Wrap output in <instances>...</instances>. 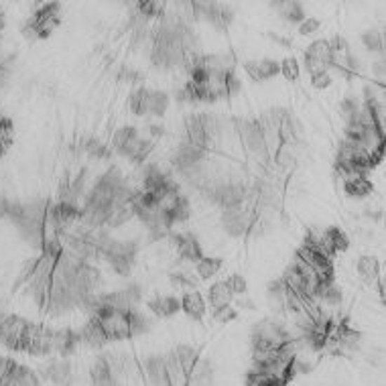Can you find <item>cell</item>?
<instances>
[{
  "instance_id": "obj_1",
  "label": "cell",
  "mask_w": 386,
  "mask_h": 386,
  "mask_svg": "<svg viewBox=\"0 0 386 386\" xmlns=\"http://www.w3.org/2000/svg\"><path fill=\"white\" fill-rule=\"evenodd\" d=\"M41 254L33 258L15 285H27L29 295L47 315H63L81 307L84 299L100 287V270L88 265L76 252L67 251L59 238L41 244Z\"/></svg>"
},
{
  "instance_id": "obj_2",
  "label": "cell",
  "mask_w": 386,
  "mask_h": 386,
  "mask_svg": "<svg viewBox=\"0 0 386 386\" xmlns=\"http://www.w3.org/2000/svg\"><path fill=\"white\" fill-rule=\"evenodd\" d=\"M33 331H35V324L20 315H13V313L0 315V344L8 347L11 352L29 354Z\"/></svg>"
},
{
  "instance_id": "obj_3",
  "label": "cell",
  "mask_w": 386,
  "mask_h": 386,
  "mask_svg": "<svg viewBox=\"0 0 386 386\" xmlns=\"http://www.w3.org/2000/svg\"><path fill=\"white\" fill-rule=\"evenodd\" d=\"M59 25H61V4L49 2L31 15V19L22 27V33L31 41H43V39L51 37Z\"/></svg>"
},
{
  "instance_id": "obj_4",
  "label": "cell",
  "mask_w": 386,
  "mask_h": 386,
  "mask_svg": "<svg viewBox=\"0 0 386 386\" xmlns=\"http://www.w3.org/2000/svg\"><path fill=\"white\" fill-rule=\"evenodd\" d=\"M136 252H138V246L135 242H131V240H112L110 238L100 252V256H104L120 277H128L135 269Z\"/></svg>"
},
{
  "instance_id": "obj_5",
  "label": "cell",
  "mask_w": 386,
  "mask_h": 386,
  "mask_svg": "<svg viewBox=\"0 0 386 386\" xmlns=\"http://www.w3.org/2000/svg\"><path fill=\"white\" fill-rule=\"evenodd\" d=\"M169 106V96L165 92L138 88L131 94V110L136 116H163Z\"/></svg>"
},
{
  "instance_id": "obj_6",
  "label": "cell",
  "mask_w": 386,
  "mask_h": 386,
  "mask_svg": "<svg viewBox=\"0 0 386 386\" xmlns=\"http://www.w3.org/2000/svg\"><path fill=\"white\" fill-rule=\"evenodd\" d=\"M187 140L210 151L215 138V118L210 114H192L187 118Z\"/></svg>"
},
{
  "instance_id": "obj_7",
  "label": "cell",
  "mask_w": 386,
  "mask_h": 386,
  "mask_svg": "<svg viewBox=\"0 0 386 386\" xmlns=\"http://www.w3.org/2000/svg\"><path fill=\"white\" fill-rule=\"evenodd\" d=\"M39 385V378L31 368L22 366L13 358L0 356V386Z\"/></svg>"
},
{
  "instance_id": "obj_8",
  "label": "cell",
  "mask_w": 386,
  "mask_h": 386,
  "mask_svg": "<svg viewBox=\"0 0 386 386\" xmlns=\"http://www.w3.org/2000/svg\"><path fill=\"white\" fill-rule=\"evenodd\" d=\"M204 192L210 197V201L222 206L224 210H226V208L242 206L244 199L248 197L246 187L240 185V183H218V185H210V187L204 189Z\"/></svg>"
},
{
  "instance_id": "obj_9",
  "label": "cell",
  "mask_w": 386,
  "mask_h": 386,
  "mask_svg": "<svg viewBox=\"0 0 386 386\" xmlns=\"http://www.w3.org/2000/svg\"><path fill=\"white\" fill-rule=\"evenodd\" d=\"M222 224H224V230L232 234V236H244V234H256V220H254V213L248 210H244L242 206H236V208H226L222 213Z\"/></svg>"
},
{
  "instance_id": "obj_10",
  "label": "cell",
  "mask_w": 386,
  "mask_h": 386,
  "mask_svg": "<svg viewBox=\"0 0 386 386\" xmlns=\"http://www.w3.org/2000/svg\"><path fill=\"white\" fill-rule=\"evenodd\" d=\"M305 67L309 74L315 72H329L331 67V51H329L328 39L313 41L305 51Z\"/></svg>"
},
{
  "instance_id": "obj_11",
  "label": "cell",
  "mask_w": 386,
  "mask_h": 386,
  "mask_svg": "<svg viewBox=\"0 0 386 386\" xmlns=\"http://www.w3.org/2000/svg\"><path fill=\"white\" fill-rule=\"evenodd\" d=\"M169 240L173 242V246L177 248V254L181 260H187V262H193L197 265L201 258H204V251H201V244L197 242V238L185 232V234H175L171 232L169 234Z\"/></svg>"
},
{
  "instance_id": "obj_12",
  "label": "cell",
  "mask_w": 386,
  "mask_h": 386,
  "mask_svg": "<svg viewBox=\"0 0 386 386\" xmlns=\"http://www.w3.org/2000/svg\"><path fill=\"white\" fill-rule=\"evenodd\" d=\"M206 157H208V151H206V149L195 147L193 142L185 140V142H181V145H179V149L175 151L173 165L179 169V171L187 173V171L195 169V165H199Z\"/></svg>"
},
{
  "instance_id": "obj_13",
  "label": "cell",
  "mask_w": 386,
  "mask_h": 386,
  "mask_svg": "<svg viewBox=\"0 0 386 386\" xmlns=\"http://www.w3.org/2000/svg\"><path fill=\"white\" fill-rule=\"evenodd\" d=\"M199 17L208 19L215 29H228L234 20L230 6L220 2H199Z\"/></svg>"
},
{
  "instance_id": "obj_14",
  "label": "cell",
  "mask_w": 386,
  "mask_h": 386,
  "mask_svg": "<svg viewBox=\"0 0 386 386\" xmlns=\"http://www.w3.org/2000/svg\"><path fill=\"white\" fill-rule=\"evenodd\" d=\"M92 382L94 385H114L116 382V360L112 354H102L92 366Z\"/></svg>"
},
{
  "instance_id": "obj_15",
  "label": "cell",
  "mask_w": 386,
  "mask_h": 386,
  "mask_svg": "<svg viewBox=\"0 0 386 386\" xmlns=\"http://www.w3.org/2000/svg\"><path fill=\"white\" fill-rule=\"evenodd\" d=\"M79 340H81V344L90 347H102L110 342L106 331L102 328V321L98 319L96 315H90L88 324L79 329Z\"/></svg>"
},
{
  "instance_id": "obj_16",
  "label": "cell",
  "mask_w": 386,
  "mask_h": 386,
  "mask_svg": "<svg viewBox=\"0 0 386 386\" xmlns=\"http://www.w3.org/2000/svg\"><path fill=\"white\" fill-rule=\"evenodd\" d=\"M244 72L254 79V81H267L270 77L281 74V63L274 59H258V61H246Z\"/></svg>"
},
{
  "instance_id": "obj_17",
  "label": "cell",
  "mask_w": 386,
  "mask_h": 386,
  "mask_svg": "<svg viewBox=\"0 0 386 386\" xmlns=\"http://www.w3.org/2000/svg\"><path fill=\"white\" fill-rule=\"evenodd\" d=\"M181 311L187 317H192L193 321L201 324L204 321V315H206V301H204L201 293L197 289L183 293V297H181Z\"/></svg>"
},
{
  "instance_id": "obj_18",
  "label": "cell",
  "mask_w": 386,
  "mask_h": 386,
  "mask_svg": "<svg viewBox=\"0 0 386 386\" xmlns=\"http://www.w3.org/2000/svg\"><path fill=\"white\" fill-rule=\"evenodd\" d=\"M145 368H147V374H149V378H151L153 385H173L171 372H169V364H167V358L165 356H151L145 362Z\"/></svg>"
},
{
  "instance_id": "obj_19",
  "label": "cell",
  "mask_w": 386,
  "mask_h": 386,
  "mask_svg": "<svg viewBox=\"0 0 386 386\" xmlns=\"http://www.w3.org/2000/svg\"><path fill=\"white\" fill-rule=\"evenodd\" d=\"M321 244L326 246V251L331 254V256H335V254H340V252H346L350 248V238H347V234L342 228H338V226H329L328 230L321 234Z\"/></svg>"
},
{
  "instance_id": "obj_20",
  "label": "cell",
  "mask_w": 386,
  "mask_h": 386,
  "mask_svg": "<svg viewBox=\"0 0 386 386\" xmlns=\"http://www.w3.org/2000/svg\"><path fill=\"white\" fill-rule=\"evenodd\" d=\"M147 307L151 309L157 317L167 319V317H173V315H177V313L181 311V301H179L177 297H169V295L161 297V295H159V297L147 301Z\"/></svg>"
},
{
  "instance_id": "obj_21",
  "label": "cell",
  "mask_w": 386,
  "mask_h": 386,
  "mask_svg": "<svg viewBox=\"0 0 386 386\" xmlns=\"http://www.w3.org/2000/svg\"><path fill=\"white\" fill-rule=\"evenodd\" d=\"M344 192L347 197L362 199V197H368L370 193H374V183L368 179L366 175H352V177L344 179Z\"/></svg>"
},
{
  "instance_id": "obj_22",
  "label": "cell",
  "mask_w": 386,
  "mask_h": 386,
  "mask_svg": "<svg viewBox=\"0 0 386 386\" xmlns=\"http://www.w3.org/2000/svg\"><path fill=\"white\" fill-rule=\"evenodd\" d=\"M81 344L79 340V331L74 329H55V354L59 356H72L77 350V346Z\"/></svg>"
},
{
  "instance_id": "obj_23",
  "label": "cell",
  "mask_w": 386,
  "mask_h": 386,
  "mask_svg": "<svg viewBox=\"0 0 386 386\" xmlns=\"http://www.w3.org/2000/svg\"><path fill=\"white\" fill-rule=\"evenodd\" d=\"M165 210L169 213V220L175 224H183V222H187L189 220V215H192V204H189V199L185 197V195H175L171 201H167L165 204Z\"/></svg>"
},
{
  "instance_id": "obj_24",
  "label": "cell",
  "mask_w": 386,
  "mask_h": 386,
  "mask_svg": "<svg viewBox=\"0 0 386 386\" xmlns=\"http://www.w3.org/2000/svg\"><path fill=\"white\" fill-rule=\"evenodd\" d=\"M138 138H140V136L136 133L135 126H122V128H118L114 135L116 153L122 154V157H131Z\"/></svg>"
},
{
  "instance_id": "obj_25",
  "label": "cell",
  "mask_w": 386,
  "mask_h": 386,
  "mask_svg": "<svg viewBox=\"0 0 386 386\" xmlns=\"http://www.w3.org/2000/svg\"><path fill=\"white\" fill-rule=\"evenodd\" d=\"M15 145V122L13 118L0 112V159Z\"/></svg>"
},
{
  "instance_id": "obj_26",
  "label": "cell",
  "mask_w": 386,
  "mask_h": 386,
  "mask_svg": "<svg viewBox=\"0 0 386 386\" xmlns=\"http://www.w3.org/2000/svg\"><path fill=\"white\" fill-rule=\"evenodd\" d=\"M378 269H380V265H378V258H374V256H362L356 265L360 281L366 285H374V281L378 279Z\"/></svg>"
},
{
  "instance_id": "obj_27",
  "label": "cell",
  "mask_w": 386,
  "mask_h": 386,
  "mask_svg": "<svg viewBox=\"0 0 386 386\" xmlns=\"http://www.w3.org/2000/svg\"><path fill=\"white\" fill-rule=\"evenodd\" d=\"M45 376H47V380H51L55 385H67V382H72V378H69L72 366L65 360H55L45 368Z\"/></svg>"
},
{
  "instance_id": "obj_28",
  "label": "cell",
  "mask_w": 386,
  "mask_h": 386,
  "mask_svg": "<svg viewBox=\"0 0 386 386\" xmlns=\"http://www.w3.org/2000/svg\"><path fill=\"white\" fill-rule=\"evenodd\" d=\"M84 192V173H79L74 181H65L59 189V201L65 204H74L77 206V199Z\"/></svg>"
},
{
  "instance_id": "obj_29",
  "label": "cell",
  "mask_w": 386,
  "mask_h": 386,
  "mask_svg": "<svg viewBox=\"0 0 386 386\" xmlns=\"http://www.w3.org/2000/svg\"><path fill=\"white\" fill-rule=\"evenodd\" d=\"M270 6L272 8H279L281 15H283V19L287 20V22L297 25V22H303L305 20V11H303V4L301 2H272Z\"/></svg>"
},
{
  "instance_id": "obj_30",
  "label": "cell",
  "mask_w": 386,
  "mask_h": 386,
  "mask_svg": "<svg viewBox=\"0 0 386 386\" xmlns=\"http://www.w3.org/2000/svg\"><path fill=\"white\" fill-rule=\"evenodd\" d=\"M232 291L228 289L226 283H213L212 287L208 289V301L212 303V307H224L232 303Z\"/></svg>"
},
{
  "instance_id": "obj_31",
  "label": "cell",
  "mask_w": 386,
  "mask_h": 386,
  "mask_svg": "<svg viewBox=\"0 0 386 386\" xmlns=\"http://www.w3.org/2000/svg\"><path fill=\"white\" fill-rule=\"evenodd\" d=\"M222 265H224V260L222 258H212V256H204L197 265H195V269H197V274H199V279H204V281H208V279H212L215 277L220 269H222Z\"/></svg>"
},
{
  "instance_id": "obj_32",
  "label": "cell",
  "mask_w": 386,
  "mask_h": 386,
  "mask_svg": "<svg viewBox=\"0 0 386 386\" xmlns=\"http://www.w3.org/2000/svg\"><path fill=\"white\" fill-rule=\"evenodd\" d=\"M360 108H362V102L354 96H347L340 102V110H342V116L346 118V124H350V122H354V120H356V116H358V112H360Z\"/></svg>"
},
{
  "instance_id": "obj_33",
  "label": "cell",
  "mask_w": 386,
  "mask_h": 386,
  "mask_svg": "<svg viewBox=\"0 0 386 386\" xmlns=\"http://www.w3.org/2000/svg\"><path fill=\"white\" fill-rule=\"evenodd\" d=\"M169 281L175 289L179 291H195L197 289V279L189 277L187 272H171L169 274Z\"/></svg>"
},
{
  "instance_id": "obj_34",
  "label": "cell",
  "mask_w": 386,
  "mask_h": 386,
  "mask_svg": "<svg viewBox=\"0 0 386 386\" xmlns=\"http://www.w3.org/2000/svg\"><path fill=\"white\" fill-rule=\"evenodd\" d=\"M362 43L368 51H385V35L380 31H366L362 35Z\"/></svg>"
},
{
  "instance_id": "obj_35",
  "label": "cell",
  "mask_w": 386,
  "mask_h": 386,
  "mask_svg": "<svg viewBox=\"0 0 386 386\" xmlns=\"http://www.w3.org/2000/svg\"><path fill=\"white\" fill-rule=\"evenodd\" d=\"M212 317L218 324H230L238 317V311L232 307V305H224V307L212 309Z\"/></svg>"
},
{
  "instance_id": "obj_36",
  "label": "cell",
  "mask_w": 386,
  "mask_h": 386,
  "mask_svg": "<svg viewBox=\"0 0 386 386\" xmlns=\"http://www.w3.org/2000/svg\"><path fill=\"white\" fill-rule=\"evenodd\" d=\"M281 74L287 77L289 81H297V79H299V74H301L297 59L295 58L283 59V63H281Z\"/></svg>"
},
{
  "instance_id": "obj_37",
  "label": "cell",
  "mask_w": 386,
  "mask_h": 386,
  "mask_svg": "<svg viewBox=\"0 0 386 386\" xmlns=\"http://www.w3.org/2000/svg\"><path fill=\"white\" fill-rule=\"evenodd\" d=\"M228 285V289L232 291V295H244L248 291V285H246V279L242 274H232L228 277V281H224Z\"/></svg>"
},
{
  "instance_id": "obj_38",
  "label": "cell",
  "mask_w": 386,
  "mask_h": 386,
  "mask_svg": "<svg viewBox=\"0 0 386 386\" xmlns=\"http://www.w3.org/2000/svg\"><path fill=\"white\" fill-rule=\"evenodd\" d=\"M86 149L92 157H98V159H108L112 154V151L106 145H102L100 140H90V145H86Z\"/></svg>"
},
{
  "instance_id": "obj_39",
  "label": "cell",
  "mask_w": 386,
  "mask_h": 386,
  "mask_svg": "<svg viewBox=\"0 0 386 386\" xmlns=\"http://www.w3.org/2000/svg\"><path fill=\"white\" fill-rule=\"evenodd\" d=\"M311 86L313 88H317V90H326L331 86V76H329V72H315V74H311Z\"/></svg>"
},
{
  "instance_id": "obj_40",
  "label": "cell",
  "mask_w": 386,
  "mask_h": 386,
  "mask_svg": "<svg viewBox=\"0 0 386 386\" xmlns=\"http://www.w3.org/2000/svg\"><path fill=\"white\" fill-rule=\"evenodd\" d=\"M319 27H321V20L319 19H305L301 22V27H299V35H303V37L313 35L315 31H319Z\"/></svg>"
},
{
  "instance_id": "obj_41",
  "label": "cell",
  "mask_w": 386,
  "mask_h": 386,
  "mask_svg": "<svg viewBox=\"0 0 386 386\" xmlns=\"http://www.w3.org/2000/svg\"><path fill=\"white\" fill-rule=\"evenodd\" d=\"M11 77V61L0 58V86H4Z\"/></svg>"
},
{
  "instance_id": "obj_42",
  "label": "cell",
  "mask_w": 386,
  "mask_h": 386,
  "mask_svg": "<svg viewBox=\"0 0 386 386\" xmlns=\"http://www.w3.org/2000/svg\"><path fill=\"white\" fill-rule=\"evenodd\" d=\"M120 79L135 84V81H140V74L135 72V69H131V67H122V72H120Z\"/></svg>"
},
{
  "instance_id": "obj_43",
  "label": "cell",
  "mask_w": 386,
  "mask_h": 386,
  "mask_svg": "<svg viewBox=\"0 0 386 386\" xmlns=\"http://www.w3.org/2000/svg\"><path fill=\"white\" fill-rule=\"evenodd\" d=\"M372 72H376L378 76L382 77V76H385V63H382V61H378V63H376V65L372 67Z\"/></svg>"
},
{
  "instance_id": "obj_44",
  "label": "cell",
  "mask_w": 386,
  "mask_h": 386,
  "mask_svg": "<svg viewBox=\"0 0 386 386\" xmlns=\"http://www.w3.org/2000/svg\"><path fill=\"white\" fill-rule=\"evenodd\" d=\"M269 37L272 39V41H277V43H283V45H285V47H289V45H291V41H289V39H283V37H279V35H272V33H270Z\"/></svg>"
},
{
  "instance_id": "obj_45",
  "label": "cell",
  "mask_w": 386,
  "mask_h": 386,
  "mask_svg": "<svg viewBox=\"0 0 386 386\" xmlns=\"http://www.w3.org/2000/svg\"><path fill=\"white\" fill-rule=\"evenodd\" d=\"M151 135H154V136L163 135V131H161V126H151Z\"/></svg>"
},
{
  "instance_id": "obj_46",
  "label": "cell",
  "mask_w": 386,
  "mask_h": 386,
  "mask_svg": "<svg viewBox=\"0 0 386 386\" xmlns=\"http://www.w3.org/2000/svg\"><path fill=\"white\" fill-rule=\"evenodd\" d=\"M4 22H6V19H4V11H2V6H0V31L4 29Z\"/></svg>"
}]
</instances>
